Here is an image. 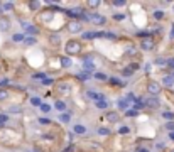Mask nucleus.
Wrapping results in <instances>:
<instances>
[{"label": "nucleus", "mask_w": 174, "mask_h": 152, "mask_svg": "<svg viewBox=\"0 0 174 152\" xmlns=\"http://www.w3.org/2000/svg\"><path fill=\"white\" fill-rule=\"evenodd\" d=\"M123 74H125V76H130V74H132V71H130V69H123Z\"/></svg>", "instance_id": "obj_54"}, {"label": "nucleus", "mask_w": 174, "mask_h": 152, "mask_svg": "<svg viewBox=\"0 0 174 152\" xmlns=\"http://www.w3.org/2000/svg\"><path fill=\"white\" fill-rule=\"evenodd\" d=\"M10 110H12V112H15V113H17V112H21V108H19V106H17V105H14V106H12V108H10Z\"/></svg>", "instance_id": "obj_53"}, {"label": "nucleus", "mask_w": 174, "mask_h": 152, "mask_svg": "<svg viewBox=\"0 0 174 152\" xmlns=\"http://www.w3.org/2000/svg\"><path fill=\"white\" fill-rule=\"evenodd\" d=\"M39 123H42V125H46V123H49V118H46V117H42V118H39Z\"/></svg>", "instance_id": "obj_50"}, {"label": "nucleus", "mask_w": 174, "mask_h": 152, "mask_svg": "<svg viewBox=\"0 0 174 152\" xmlns=\"http://www.w3.org/2000/svg\"><path fill=\"white\" fill-rule=\"evenodd\" d=\"M108 79H110L112 84H118V86H122V84H123V81H120L118 78H108Z\"/></svg>", "instance_id": "obj_41"}, {"label": "nucleus", "mask_w": 174, "mask_h": 152, "mask_svg": "<svg viewBox=\"0 0 174 152\" xmlns=\"http://www.w3.org/2000/svg\"><path fill=\"white\" fill-rule=\"evenodd\" d=\"M5 98H9V91H7V90H0V101L5 100Z\"/></svg>", "instance_id": "obj_36"}, {"label": "nucleus", "mask_w": 174, "mask_h": 152, "mask_svg": "<svg viewBox=\"0 0 174 152\" xmlns=\"http://www.w3.org/2000/svg\"><path fill=\"white\" fill-rule=\"evenodd\" d=\"M100 5V2H96V0H91V2H88V7H98Z\"/></svg>", "instance_id": "obj_48"}, {"label": "nucleus", "mask_w": 174, "mask_h": 152, "mask_svg": "<svg viewBox=\"0 0 174 152\" xmlns=\"http://www.w3.org/2000/svg\"><path fill=\"white\" fill-rule=\"evenodd\" d=\"M66 29L71 34H78V32H81V24L79 22H69L68 26H66Z\"/></svg>", "instance_id": "obj_8"}, {"label": "nucleus", "mask_w": 174, "mask_h": 152, "mask_svg": "<svg viewBox=\"0 0 174 152\" xmlns=\"http://www.w3.org/2000/svg\"><path fill=\"white\" fill-rule=\"evenodd\" d=\"M76 78H78L79 81H86V79H90V74L86 73V71H81V73L76 74Z\"/></svg>", "instance_id": "obj_22"}, {"label": "nucleus", "mask_w": 174, "mask_h": 152, "mask_svg": "<svg viewBox=\"0 0 174 152\" xmlns=\"http://www.w3.org/2000/svg\"><path fill=\"white\" fill-rule=\"evenodd\" d=\"M81 49H83V46H81V42L76 41V39H69L68 42H66V46H64V51H66V54L69 56H76V54L81 53Z\"/></svg>", "instance_id": "obj_1"}, {"label": "nucleus", "mask_w": 174, "mask_h": 152, "mask_svg": "<svg viewBox=\"0 0 174 152\" xmlns=\"http://www.w3.org/2000/svg\"><path fill=\"white\" fill-rule=\"evenodd\" d=\"M24 34H14V36H12V41L14 42H24Z\"/></svg>", "instance_id": "obj_25"}, {"label": "nucleus", "mask_w": 174, "mask_h": 152, "mask_svg": "<svg viewBox=\"0 0 174 152\" xmlns=\"http://www.w3.org/2000/svg\"><path fill=\"white\" fill-rule=\"evenodd\" d=\"M117 105H118V108H120V110H128L130 103H128L125 98H122V100H118V101H117Z\"/></svg>", "instance_id": "obj_16"}, {"label": "nucleus", "mask_w": 174, "mask_h": 152, "mask_svg": "<svg viewBox=\"0 0 174 152\" xmlns=\"http://www.w3.org/2000/svg\"><path fill=\"white\" fill-rule=\"evenodd\" d=\"M39 108H41L44 113H49V110H51V106H49L48 103H41V106H39Z\"/></svg>", "instance_id": "obj_35"}, {"label": "nucleus", "mask_w": 174, "mask_h": 152, "mask_svg": "<svg viewBox=\"0 0 174 152\" xmlns=\"http://www.w3.org/2000/svg\"><path fill=\"white\" fill-rule=\"evenodd\" d=\"M171 152H174V149H173V151H171Z\"/></svg>", "instance_id": "obj_58"}, {"label": "nucleus", "mask_w": 174, "mask_h": 152, "mask_svg": "<svg viewBox=\"0 0 174 152\" xmlns=\"http://www.w3.org/2000/svg\"><path fill=\"white\" fill-rule=\"evenodd\" d=\"M53 19V14L51 12H46V14H42L41 17H39V21H42V22H48V21H51Z\"/></svg>", "instance_id": "obj_23"}, {"label": "nucleus", "mask_w": 174, "mask_h": 152, "mask_svg": "<svg viewBox=\"0 0 174 152\" xmlns=\"http://www.w3.org/2000/svg\"><path fill=\"white\" fill-rule=\"evenodd\" d=\"M161 86H166V88H173L174 86V76L169 74V76H164L162 78V84Z\"/></svg>", "instance_id": "obj_11"}, {"label": "nucleus", "mask_w": 174, "mask_h": 152, "mask_svg": "<svg viewBox=\"0 0 174 152\" xmlns=\"http://www.w3.org/2000/svg\"><path fill=\"white\" fill-rule=\"evenodd\" d=\"M118 134H120V135H127V134H130V129H128V127H122L120 130H118Z\"/></svg>", "instance_id": "obj_40"}, {"label": "nucleus", "mask_w": 174, "mask_h": 152, "mask_svg": "<svg viewBox=\"0 0 174 152\" xmlns=\"http://www.w3.org/2000/svg\"><path fill=\"white\" fill-rule=\"evenodd\" d=\"M161 90H162V86H161L157 81H151V83L147 84V91L151 93V96H157V95L161 93Z\"/></svg>", "instance_id": "obj_4"}, {"label": "nucleus", "mask_w": 174, "mask_h": 152, "mask_svg": "<svg viewBox=\"0 0 174 152\" xmlns=\"http://www.w3.org/2000/svg\"><path fill=\"white\" fill-rule=\"evenodd\" d=\"M58 90L64 95H69L71 93V84H69L68 81H61V83H58Z\"/></svg>", "instance_id": "obj_9"}, {"label": "nucleus", "mask_w": 174, "mask_h": 152, "mask_svg": "<svg viewBox=\"0 0 174 152\" xmlns=\"http://www.w3.org/2000/svg\"><path fill=\"white\" fill-rule=\"evenodd\" d=\"M22 27H24V29H26V32H27V34H31L32 37L37 36V32H39V29H37L36 26H32V24H27V22H22Z\"/></svg>", "instance_id": "obj_6"}, {"label": "nucleus", "mask_w": 174, "mask_h": 152, "mask_svg": "<svg viewBox=\"0 0 174 152\" xmlns=\"http://www.w3.org/2000/svg\"><path fill=\"white\" fill-rule=\"evenodd\" d=\"M98 134H100V135H108V134H110V130H108V129H105V127H100V129H98Z\"/></svg>", "instance_id": "obj_39"}, {"label": "nucleus", "mask_w": 174, "mask_h": 152, "mask_svg": "<svg viewBox=\"0 0 174 152\" xmlns=\"http://www.w3.org/2000/svg\"><path fill=\"white\" fill-rule=\"evenodd\" d=\"M86 96L90 100H95V101L103 100V93H98V91H93V90H88V91H86Z\"/></svg>", "instance_id": "obj_10"}, {"label": "nucleus", "mask_w": 174, "mask_h": 152, "mask_svg": "<svg viewBox=\"0 0 174 152\" xmlns=\"http://www.w3.org/2000/svg\"><path fill=\"white\" fill-rule=\"evenodd\" d=\"M162 117L166 118V120H169V122H173V120H174V113H173V112H164Z\"/></svg>", "instance_id": "obj_29"}, {"label": "nucleus", "mask_w": 174, "mask_h": 152, "mask_svg": "<svg viewBox=\"0 0 174 152\" xmlns=\"http://www.w3.org/2000/svg\"><path fill=\"white\" fill-rule=\"evenodd\" d=\"M95 106H96V108H100V110H105L106 106H108V101H106V100L103 98V100H100V101H96Z\"/></svg>", "instance_id": "obj_19"}, {"label": "nucleus", "mask_w": 174, "mask_h": 152, "mask_svg": "<svg viewBox=\"0 0 174 152\" xmlns=\"http://www.w3.org/2000/svg\"><path fill=\"white\" fill-rule=\"evenodd\" d=\"M83 68H84V71L90 74V73H93L95 71V64H93V59L91 58H84V61H83Z\"/></svg>", "instance_id": "obj_5"}, {"label": "nucleus", "mask_w": 174, "mask_h": 152, "mask_svg": "<svg viewBox=\"0 0 174 152\" xmlns=\"http://www.w3.org/2000/svg\"><path fill=\"white\" fill-rule=\"evenodd\" d=\"M171 37H174V26L171 27Z\"/></svg>", "instance_id": "obj_56"}, {"label": "nucleus", "mask_w": 174, "mask_h": 152, "mask_svg": "<svg viewBox=\"0 0 174 152\" xmlns=\"http://www.w3.org/2000/svg\"><path fill=\"white\" fill-rule=\"evenodd\" d=\"M125 115L127 117H135V115H137V112H135V110H125Z\"/></svg>", "instance_id": "obj_47"}, {"label": "nucleus", "mask_w": 174, "mask_h": 152, "mask_svg": "<svg viewBox=\"0 0 174 152\" xmlns=\"http://www.w3.org/2000/svg\"><path fill=\"white\" fill-rule=\"evenodd\" d=\"M154 47H156V41H154L152 37H145V39H142V42H140V49H142V51H152Z\"/></svg>", "instance_id": "obj_3"}, {"label": "nucleus", "mask_w": 174, "mask_h": 152, "mask_svg": "<svg viewBox=\"0 0 174 152\" xmlns=\"http://www.w3.org/2000/svg\"><path fill=\"white\" fill-rule=\"evenodd\" d=\"M127 54H130V56H134V54H137V53H135V47H134V46L127 47Z\"/></svg>", "instance_id": "obj_46"}, {"label": "nucleus", "mask_w": 174, "mask_h": 152, "mask_svg": "<svg viewBox=\"0 0 174 152\" xmlns=\"http://www.w3.org/2000/svg\"><path fill=\"white\" fill-rule=\"evenodd\" d=\"M9 27H10V22H9V19L2 17V19H0V31H7Z\"/></svg>", "instance_id": "obj_17"}, {"label": "nucleus", "mask_w": 174, "mask_h": 152, "mask_svg": "<svg viewBox=\"0 0 174 152\" xmlns=\"http://www.w3.org/2000/svg\"><path fill=\"white\" fill-rule=\"evenodd\" d=\"M93 76H95V79H98V81H106V79H108V76H106L105 73H95Z\"/></svg>", "instance_id": "obj_24"}, {"label": "nucleus", "mask_w": 174, "mask_h": 152, "mask_svg": "<svg viewBox=\"0 0 174 152\" xmlns=\"http://www.w3.org/2000/svg\"><path fill=\"white\" fill-rule=\"evenodd\" d=\"M105 120H108V122L113 123V122L118 120V113H117V112H108V113L105 115Z\"/></svg>", "instance_id": "obj_14"}, {"label": "nucleus", "mask_w": 174, "mask_h": 152, "mask_svg": "<svg viewBox=\"0 0 174 152\" xmlns=\"http://www.w3.org/2000/svg\"><path fill=\"white\" fill-rule=\"evenodd\" d=\"M54 106H56L61 113H64V110H66V103H64V101H61V100H58V101L54 103Z\"/></svg>", "instance_id": "obj_20"}, {"label": "nucleus", "mask_w": 174, "mask_h": 152, "mask_svg": "<svg viewBox=\"0 0 174 152\" xmlns=\"http://www.w3.org/2000/svg\"><path fill=\"white\" fill-rule=\"evenodd\" d=\"M31 103L34 106H41L42 101H41V98H39V96H32V98H31Z\"/></svg>", "instance_id": "obj_28"}, {"label": "nucleus", "mask_w": 174, "mask_h": 152, "mask_svg": "<svg viewBox=\"0 0 174 152\" xmlns=\"http://www.w3.org/2000/svg\"><path fill=\"white\" fill-rule=\"evenodd\" d=\"M59 120L63 122V123H68V122H69V113H66V112L61 113V115H59Z\"/></svg>", "instance_id": "obj_31"}, {"label": "nucleus", "mask_w": 174, "mask_h": 152, "mask_svg": "<svg viewBox=\"0 0 174 152\" xmlns=\"http://www.w3.org/2000/svg\"><path fill=\"white\" fill-rule=\"evenodd\" d=\"M128 69H130V71H132V73H134V71H137V69H139V64L132 63V64H130V68H128Z\"/></svg>", "instance_id": "obj_49"}, {"label": "nucleus", "mask_w": 174, "mask_h": 152, "mask_svg": "<svg viewBox=\"0 0 174 152\" xmlns=\"http://www.w3.org/2000/svg\"><path fill=\"white\" fill-rule=\"evenodd\" d=\"M112 5H113V7H123V5H125V2H123V0H113V2H112Z\"/></svg>", "instance_id": "obj_37"}, {"label": "nucleus", "mask_w": 174, "mask_h": 152, "mask_svg": "<svg viewBox=\"0 0 174 152\" xmlns=\"http://www.w3.org/2000/svg\"><path fill=\"white\" fill-rule=\"evenodd\" d=\"M24 42H26V44H29V46H32V44H36V37L27 36V37H24Z\"/></svg>", "instance_id": "obj_27"}, {"label": "nucleus", "mask_w": 174, "mask_h": 152, "mask_svg": "<svg viewBox=\"0 0 174 152\" xmlns=\"http://www.w3.org/2000/svg\"><path fill=\"white\" fill-rule=\"evenodd\" d=\"M169 139H173V140H174V132H171V134H169Z\"/></svg>", "instance_id": "obj_57"}, {"label": "nucleus", "mask_w": 174, "mask_h": 152, "mask_svg": "<svg viewBox=\"0 0 174 152\" xmlns=\"http://www.w3.org/2000/svg\"><path fill=\"white\" fill-rule=\"evenodd\" d=\"M152 17L156 19V21H161V19L164 17V12H162V10H156V12L152 14Z\"/></svg>", "instance_id": "obj_30"}, {"label": "nucleus", "mask_w": 174, "mask_h": 152, "mask_svg": "<svg viewBox=\"0 0 174 152\" xmlns=\"http://www.w3.org/2000/svg\"><path fill=\"white\" fill-rule=\"evenodd\" d=\"M32 78H34V79H41V81H42V79L46 78V74H44V73H36Z\"/></svg>", "instance_id": "obj_43"}, {"label": "nucleus", "mask_w": 174, "mask_h": 152, "mask_svg": "<svg viewBox=\"0 0 174 152\" xmlns=\"http://www.w3.org/2000/svg\"><path fill=\"white\" fill-rule=\"evenodd\" d=\"M166 129H167L169 132H174V122H167V123H166Z\"/></svg>", "instance_id": "obj_45"}, {"label": "nucleus", "mask_w": 174, "mask_h": 152, "mask_svg": "<svg viewBox=\"0 0 174 152\" xmlns=\"http://www.w3.org/2000/svg\"><path fill=\"white\" fill-rule=\"evenodd\" d=\"M144 105L149 106V108H159V100H157V96H151V98L144 100Z\"/></svg>", "instance_id": "obj_7"}, {"label": "nucleus", "mask_w": 174, "mask_h": 152, "mask_svg": "<svg viewBox=\"0 0 174 152\" xmlns=\"http://www.w3.org/2000/svg\"><path fill=\"white\" fill-rule=\"evenodd\" d=\"M144 100H140V98H137V101H135V103H134V110L137 112V110H142L144 108Z\"/></svg>", "instance_id": "obj_21"}, {"label": "nucleus", "mask_w": 174, "mask_h": 152, "mask_svg": "<svg viewBox=\"0 0 174 152\" xmlns=\"http://www.w3.org/2000/svg\"><path fill=\"white\" fill-rule=\"evenodd\" d=\"M7 83H9V79L7 78H0V86H5Z\"/></svg>", "instance_id": "obj_51"}, {"label": "nucleus", "mask_w": 174, "mask_h": 152, "mask_svg": "<svg viewBox=\"0 0 174 152\" xmlns=\"http://www.w3.org/2000/svg\"><path fill=\"white\" fill-rule=\"evenodd\" d=\"M86 21L93 22V24H96V26H103V24L106 22V19L103 15H100V14L93 12V14H90V15H86Z\"/></svg>", "instance_id": "obj_2"}, {"label": "nucleus", "mask_w": 174, "mask_h": 152, "mask_svg": "<svg viewBox=\"0 0 174 152\" xmlns=\"http://www.w3.org/2000/svg\"><path fill=\"white\" fill-rule=\"evenodd\" d=\"M14 9V4L12 2H4L2 4V10H12Z\"/></svg>", "instance_id": "obj_26"}, {"label": "nucleus", "mask_w": 174, "mask_h": 152, "mask_svg": "<svg viewBox=\"0 0 174 152\" xmlns=\"http://www.w3.org/2000/svg\"><path fill=\"white\" fill-rule=\"evenodd\" d=\"M51 42H53V46H58L59 44V37L58 36H51Z\"/></svg>", "instance_id": "obj_44"}, {"label": "nucleus", "mask_w": 174, "mask_h": 152, "mask_svg": "<svg viewBox=\"0 0 174 152\" xmlns=\"http://www.w3.org/2000/svg\"><path fill=\"white\" fill-rule=\"evenodd\" d=\"M53 83H54V79H53V78H49V76H46V78L42 79V84H46V86H51Z\"/></svg>", "instance_id": "obj_33"}, {"label": "nucleus", "mask_w": 174, "mask_h": 152, "mask_svg": "<svg viewBox=\"0 0 174 152\" xmlns=\"http://www.w3.org/2000/svg\"><path fill=\"white\" fill-rule=\"evenodd\" d=\"M113 19H115V21H122V19H123V15H122V14H115V15H113Z\"/></svg>", "instance_id": "obj_52"}, {"label": "nucleus", "mask_w": 174, "mask_h": 152, "mask_svg": "<svg viewBox=\"0 0 174 152\" xmlns=\"http://www.w3.org/2000/svg\"><path fill=\"white\" fill-rule=\"evenodd\" d=\"M166 64H167V68H171L174 71V58H169L167 61H166Z\"/></svg>", "instance_id": "obj_42"}, {"label": "nucleus", "mask_w": 174, "mask_h": 152, "mask_svg": "<svg viewBox=\"0 0 174 152\" xmlns=\"http://www.w3.org/2000/svg\"><path fill=\"white\" fill-rule=\"evenodd\" d=\"M166 61H167V59H164V58H156V61H154V63L157 64V66H164V64H166Z\"/></svg>", "instance_id": "obj_38"}, {"label": "nucleus", "mask_w": 174, "mask_h": 152, "mask_svg": "<svg viewBox=\"0 0 174 152\" xmlns=\"http://www.w3.org/2000/svg\"><path fill=\"white\" fill-rule=\"evenodd\" d=\"M59 63H61L63 68H69V66H71V58H68V56H61V58H59Z\"/></svg>", "instance_id": "obj_15"}, {"label": "nucleus", "mask_w": 174, "mask_h": 152, "mask_svg": "<svg viewBox=\"0 0 174 152\" xmlns=\"http://www.w3.org/2000/svg\"><path fill=\"white\" fill-rule=\"evenodd\" d=\"M29 7H31V10H37V9L41 7V2H31Z\"/></svg>", "instance_id": "obj_34"}, {"label": "nucleus", "mask_w": 174, "mask_h": 152, "mask_svg": "<svg viewBox=\"0 0 174 152\" xmlns=\"http://www.w3.org/2000/svg\"><path fill=\"white\" fill-rule=\"evenodd\" d=\"M74 134H76V135H84V134H86V129H84L83 125H74Z\"/></svg>", "instance_id": "obj_18"}, {"label": "nucleus", "mask_w": 174, "mask_h": 152, "mask_svg": "<svg viewBox=\"0 0 174 152\" xmlns=\"http://www.w3.org/2000/svg\"><path fill=\"white\" fill-rule=\"evenodd\" d=\"M137 152H151V151H149V149H139Z\"/></svg>", "instance_id": "obj_55"}, {"label": "nucleus", "mask_w": 174, "mask_h": 152, "mask_svg": "<svg viewBox=\"0 0 174 152\" xmlns=\"http://www.w3.org/2000/svg\"><path fill=\"white\" fill-rule=\"evenodd\" d=\"M64 12H66V15L74 17V19H81V17H83V12L81 10H73V9H71V10H64Z\"/></svg>", "instance_id": "obj_13"}, {"label": "nucleus", "mask_w": 174, "mask_h": 152, "mask_svg": "<svg viewBox=\"0 0 174 152\" xmlns=\"http://www.w3.org/2000/svg\"><path fill=\"white\" fill-rule=\"evenodd\" d=\"M105 32H83V39H95V37H103Z\"/></svg>", "instance_id": "obj_12"}, {"label": "nucleus", "mask_w": 174, "mask_h": 152, "mask_svg": "<svg viewBox=\"0 0 174 152\" xmlns=\"http://www.w3.org/2000/svg\"><path fill=\"white\" fill-rule=\"evenodd\" d=\"M7 122H9V115H5V113H0V127L5 125Z\"/></svg>", "instance_id": "obj_32"}]
</instances>
